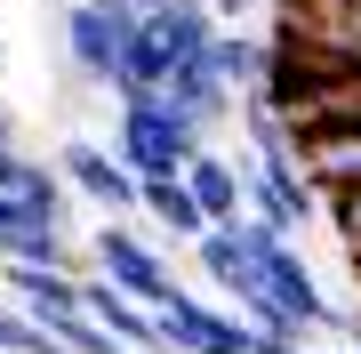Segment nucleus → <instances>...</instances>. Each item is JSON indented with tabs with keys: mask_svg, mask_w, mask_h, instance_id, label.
<instances>
[{
	"mask_svg": "<svg viewBox=\"0 0 361 354\" xmlns=\"http://www.w3.org/2000/svg\"><path fill=\"white\" fill-rule=\"evenodd\" d=\"M209 40H217V16H209V0H177V8L137 16L113 97H121V105H137V97H161V81L177 73V65H201V57H209Z\"/></svg>",
	"mask_w": 361,
	"mask_h": 354,
	"instance_id": "f257e3e1",
	"label": "nucleus"
},
{
	"mask_svg": "<svg viewBox=\"0 0 361 354\" xmlns=\"http://www.w3.org/2000/svg\"><path fill=\"white\" fill-rule=\"evenodd\" d=\"M201 129L185 113H169V97H137V105H121V129H113V153L121 170H129L137 185L145 177H185V161L201 153Z\"/></svg>",
	"mask_w": 361,
	"mask_h": 354,
	"instance_id": "f03ea898",
	"label": "nucleus"
},
{
	"mask_svg": "<svg viewBox=\"0 0 361 354\" xmlns=\"http://www.w3.org/2000/svg\"><path fill=\"white\" fill-rule=\"evenodd\" d=\"M89 258H97V274L113 282L121 298H137V306H145V314L177 298V274H169V258L137 234V225H113V218H104V225H97V242H89Z\"/></svg>",
	"mask_w": 361,
	"mask_h": 354,
	"instance_id": "7ed1b4c3",
	"label": "nucleus"
},
{
	"mask_svg": "<svg viewBox=\"0 0 361 354\" xmlns=\"http://www.w3.org/2000/svg\"><path fill=\"white\" fill-rule=\"evenodd\" d=\"M56 33H65V57H73V73L89 81V89H113L121 81V57H129V16L113 8V0H73L65 16H56Z\"/></svg>",
	"mask_w": 361,
	"mask_h": 354,
	"instance_id": "20e7f679",
	"label": "nucleus"
},
{
	"mask_svg": "<svg viewBox=\"0 0 361 354\" xmlns=\"http://www.w3.org/2000/svg\"><path fill=\"white\" fill-rule=\"evenodd\" d=\"M241 177H249V218L265 225V234H313V218H322V194L305 185V161H241Z\"/></svg>",
	"mask_w": 361,
	"mask_h": 354,
	"instance_id": "39448f33",
	"label": "nucleus"
},
{
	"mask_svg": "<svg viewBox=\"0 0 361 354\" xmlns=\"http://www.w3.org/2000/svg\"><path fill=\"white\" fill-rule=\"evenodd\" d=\"M56 177H65V194H80L89 210H104V218H137V177L121 170V153L113 145H97V137H65L56 145Z\"/></svg>",
	"mask_w": 361,
	"mask_h": 354,
	"instance_id": "423d86ee",
	"label": "nucleus"
},
{
	"mask_svg": "<svg viewBox=\"0 0 361 354\" xmlns=\"http://www.w3.org/2000/svg\"><path fill=\"white\" fill-rule=\"evenodd\" d=\"M185 194H193L201 225H241L249 218V177H241V161L217 153V145H201V153L185 161Z\"/></svg>",
	"mask_w": 361,
	"mask_h": 354,
	"instance_id": "0eeeda50",
	"label": "nucleus"
},
{
	"mask_svg": "<svg viewBox=\"0 0 361 354\" xmlns=\"http://www.w3.org/2000/svg\"><path fill=\"white\" fill-rule=\"evenodd\" d=\"M0 282H8V306L16 314H32L40 330H65L80 314V274H49V266H0Z\"/></svg>",
	"mask_w": 361,
	"mask_h": 354,
	"instance_id": "6e6552de",
	"label": "nucleus"
},
{
	"mask_svg": "<svg viewBox=\"0 0 361 354\" xmlns=\"http://www.w3.org/2000/svg\"><path fill=\"white\" fill-rule=\"evenodd\" d=\"M80 314H89L113 346H129V354H161V330H153V314H145L137 298H121L104 274H80Z\"/></svg>",
	"mask_w": 361,
	"mask_h": 354,
	"instance_id": "1a4fd4ad",
	"label": "nucleus"
},
{
	"mask_svg": "<svg viewBox=\"0 0 361 354\" xmlns=\"http://www.w3.org/2000/svg\"><path fill=\"white\" fill-rule=\"evenodd\" d=\"M161 97H169V113H185L201 137H209V129H225V121L241 113V105H233V89L209 73V57H201V65H177V73L161 81Z\"/></svg>",
	"mask_w": 361,
	"mask_h": 354,
	"instance_id": "9d476101",
	"label": "nucleus"
},
{
	"mask_svg": "<svg viewBox=\"0 0 361 354\" xmlns=\"http://www.w3.org/2000/svg\"><path fill=\"white\" fill-rule=\"evenodd\" d=\"M297 153H305V185L322 194V210L345 201V194H361V129H345V137H297Z\"/></svg>",
	"mask_w": 361,
	"mask_h": 354,
	"instance_id": "9b49d317",
	"label": "nucleus"
},
{
	"mask_svg": "<svg viewBox=\"0 0 361 354\" xmlns=\"http://www.w3.org/2000/svg\"><path fill=\"white\" fill-rule=\"evenodd\" d=\"M265 65H273V40H257V33H217L209 40V73L233 89V105L265 89Z\"/></svg>",
	"mask_w": 361,
	"mask_h": 354,
	"instance_id": "f8f14e48",
	"label": "nucleus"
},
{
	"mask_svg": "<svg viewBox=\"0 0 361 354\" xmlns=\"http://www.w3.org/2000/svg\"><path fill=\"white\" fill-rule=\"evenodd\" d=\"M193 266L209 274V290H225L233 306L257 290V266H249V249H241V234H233V225H209V234L193 242Z\"/></svg>",
	"mask_w": 361,
	"mask_h": 354,
	"instance_id": "ddd939ff",
	"label": "nucleus"
},
{
	"mask_svg": "<svg viewBox=\"0 0 361 354\" xmlns=\"http://www.w3.org/2000/svg\"><path fill=\"white\" fill-rule=\"evenodd\" d=\"M137 210L161 225V234H177V242H201L209 225H201V210H193V194H185V177H145L137 185Z\"/></svg>",
	"mask_w": 361,
	"mask_h": 354,
	"instance_id": "4468645a",
	"label": "nucleus"
},
{
	"mask_svg": "<svg viewBox=\"0 0 361 354\" xmlns=\"http://www.w3.org/2000/svg\"><path fill=\"white\" fill-rule=\"evenodd\" d=\"M0 266H49V274H80V266H73V234H65V225H16V242H8V258H0Z\"/></svg>",
	"mask_w": 361,
	"mask_h": 354,
	"instance_id": "2eb2a0df",
	"label": "nucleus"
},
{
	"mask_svg": "<svg viewBox=\"0 0 361 354\" xmlns=\"http://www.w3.org/2000/svg\"><path fill=\"white\" fill-rule=\"evenodd\" d=\"M0 354H65V346H56L32 314H16V306L0 298Z\"/></svg>",
	"mask_w": 361,
	"mask_h": 354,
	"instance_id": "dca6fc26",
	"label": "nucleus"
},
{
	"mask_svg": "<svg viewBox=\"0 0 361 354\" xmlns=\"http://www.w3.org/2000/svg\"><path fill=\"white\" fill-rule=\"evenodd\" d=\"M329 225H337V234H345V249H353V274H361V194L329 201Z\"/></svg>",
	"mask_w": 361,
	"mask_h": 354,
	"instance_id": "f3484780",
	"label": "nucleus"
},
{
	"mask_svg": "<svg viewBox=\"0 0 361 354\" xmlns=\"http://www.w3.org/2000/svg\"><path fill=\"white\" fill-rule=\"evenodd\" d=\"M265 0H209V16H217V33H249V16H257Z\"/></svg>",
	"mask_w": 361,
	"mask_h": 354,
	"instance_id": "a211bd4d",
	"label": "nucleus"
},
{
	"mask_svg": "<svg viewBox=\"0 0 361 354\" xmlns=\"http://www.w3.org/2000/svg\"><path fill=\"white\" fill-rule=\"evenodd\" d=\"M16 225H25V210H16V201H0V258H8V242H16Z\"/></svg>",
	"mask_w": 361,
	"mask_h": 354,
	"instance_id": "6ab92c4d",
	"label": "nucleus"
},
{
	"mask_svg": "<svg viewBox=\"0 0 361 354\" xmlns=\"http://www.w3.org/2000/svg\"><path fill=\"white\" fill-rule=\"evenodd\" d=\"M113 8H121V16L137 25V16H153V8H177V0H113Z\"/></svg>",
	"mask_w": 361,
	"mask_h": 354,
	"instance_id": "aec40b11",
	"label": "nucleus"
},
{
	"mask_svg": "<svg viewBox=\"0 0 361 354\" xmlns=\"http://www.w3.org/2000/svg\"><path fill=\"white\" fill-rule=\"evenodd\" d=\"M0 145H16V113L8 105H0Z\"/></svg>",
	"mask_w": 361,
	"mask_h": 354,
	"instance_id": "412c9836",
	"label": "nucleus"
},
{
	"mask_svg": "<svg viewBox=\"0 0 361 354\" xmlns=\"http://www.w3.org/2000/svg\"><path fill=\"white\" fill-rule=\"evenodd\" d=\"M0 73H8V40H0Z\"/></svg>",
	"mask_w": 361,
	"mask_h": 354,
	"instance_id": "4be33fe9",
	"label": "nucleus"
}]
</instances>
